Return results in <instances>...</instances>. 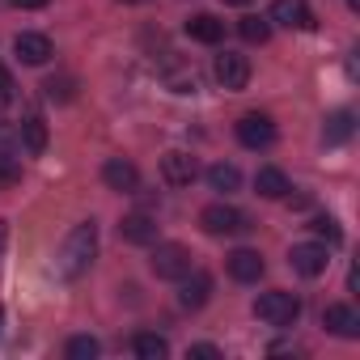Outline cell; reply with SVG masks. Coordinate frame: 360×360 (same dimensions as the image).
I'll return each instance as SVG.
<instances>
[{
  "label": "cell",
  "instance_id": "cb8c5ba5",
  "mask_svg": "<svg viewBox=\"0 0 360 360\" xmlns=\"http://www.w3.org/2000/svg\"><path fill=\"white\" fill-rule=\"evenodd\" d=\"M18 183H22V165L9 153H0V191H13Z\"/></svg>",
  "mask_w": 360,
  "mask_h": 360
},
{
  "label": "cell",
  "instance_id": "5bb4252c",
  "mask_svg": "<svg viewBox=\"0 0 360 360\" xmlns=\"http://www.w3.org/2000/svg\"><path fill=\"white\" fill-rule=\"evenodd\" d=\"M13 51H18L22 64H34V68H39V64L51 60V39H47V34H18V39H13Z\"/></svg>",
  "mask_w": 360,
  "mask_h": 360
},
{
  "label": "cell",
  "instance_id": "e0dca14e",
  "mask_svg": "<svg viewBox=\"0 0 360 360\" xmlns=\"http://www.w3.org/2000/svg\"><path fill=\"white\" fill-rule=\"evenodd\" d=\"M255 191H259L263 200H284V195H288V178H284V169L263 165V169L255 174Z\"/></svg>",
  "mask_w": 360,
  "mask_h": 360
},
{
  "label": "cell",
  "instance_id": "30bf717a",
  "mask_svg": "<svg viewBox=\"0 0 360 360\" xmlns=\"http://www.w3.org/2000/svg\"><path fill=\"white\" fill-rule=\"evenodd\" d=\"M119 238L131 242V246H153V242H157V221H153L148 212H127V217L119 221Z\"/></svg>",
  "mask_w": 360,
  "mask_h": 360
},
{
  "label": "cell",
  "instance_id": "d4e9b609",
  "mask_svg": "<svg viewBox=\"0 0 360 360\" xmlns=\"http://www.w3.org/2000/svg\"><path fill=\"white\" fill-rule=\"evenodd\" d=\"M43 89H47L51 102H68V98H72V77H47Z\"/></svg>",
  "mask_w": 360,
  "mask_h": 360
},
{
  "label": "cell",
  "instance_id": "7402d4cb",
  "mask_svg": "<svg viewBox=\"0 0 360 360\" xmlns=\"http://www.w3.org/2000/svg\"><path fill=\"white\" fill-rule=\"evenodd\" d=\"M347 136H352V110H335L326 119V127H322V140L326 144H343Z\"/></svg>",
  "mask_w": 360,
  "mask_h": 360
},
{
  "label": "cell",
  "instance_id": "5b68a950",
  "mask_svg": "<svg viewBox=\"0 0 360 360\" xmlns=\"http://www.w3.org/2000/svg\"><path fill=\"white\" fill-rule=\"evenodd\" d=\"M212 77H217L221 89H233V94H238V89L250 85V60L238 56V51H221L217 64H212Z\"/></svg>",
  "mask_w": 360,
  "mask_h": 360
},
{
  "label": "cell",
  "instance_id": "9c48e42d",
  "mask_svg": "<svg viewBox=\"0 0 360 360\" xmlns=\"http://www.w3.org/2000/svg\"><path fill=\"white\" fill-rule=\"evenodd\" d=\"M102 183L110 191H119V195H131V191H140V169L131 161H123V157H110L102 165Z\"/></svg>",
  "mask_w": 360,
  "mask_h": 360
},
{
  "label": "cell",
  "instance_id": "603a6c76",
  "mask_svg": "<svg viewBox=\"0 0 360 360\" xmlns=\"http://www.w3.org/2000/svg\"><path fill=\"white\" fill-rule=\"evenodd\" d=\"M98 352H102V343L94 335H72L68 339V360H94Z\"/></svg>",
  "mask_w": 360,
  "mask_h": 360
},
{
  "label": "cell",
  "instance_id": "ba28073f",
  "mask_svg": "<svg viewBox=\"0 0 360 360\" xmlns=\"http://www.w3.org/2000/svg\"><path fill=\"white\" fill-rule=\"evenodd\" d=\"M195 174H200V165H195V157L183 153V148H169V153L161 157V178H165L169 187H191Z\"/></svg>",
  "mask_w": 360,
  "mask_h": 360
},
{
  "label": "cell",
  "instance_id": "f1b7e54d",
  "mask_svg": "<svg viewBox=\"0 0 360 360\" xmlns=\"http://www.w3.org/2000/svg\"><path fill=\"white\" fill-rule=\"evenodd\" d=\"M9 5H13V9H43L47 0H9Z\"/></svg>",
  "mask_w": 360,
  "mask_h": 360
},
{
  "label": "cell",
  "instance_id": "4dcf8cb0",
  "mask_svg": "<svg viewBox=\"0 0 360 360\" xmlns=\"http://www.w3.org/2000/svg\"><path fill=\"white\" fill-rule=\"evenodd\" d=\"M0 246H5V225H0Z\"/></svg>",
  "mask_w": 360,
  "mask_h": 360
},
{
  "label": "cell",
  "instance_id": "8992f818",
  "mask_svg": "<svg viewBox=\"0 0 360 360\" xmlns=\"http://www.w3.org/2000/svg\"><path fill=\"white\" fill-rule=\"evenodd\" d=\"M238 140H242L246 148H271V144H276V123H271V115H259V110L242 115V119H238Z\"/></svg>",
  "mask_w": 360,
  "mask_h": 360
},
{
  "label": "cell",
  "instance_id": "d6986e66",
  "mask_svg": "<svg viewBox=\"0 0 360 360\" xmlns=\"http://www.w3.org/2000/svg\"><path fill=\"white\" fill-rule=\"evenodd\" d=\"M22 144H26L30 153H43V148H47V123H43L39 110H30V115L22 119Z\"/></svg>",
  "mask_w": 360,
  "mask_h": 360
},
{
  "label": "cell",
  "instance_id": "ac0fdd59",
  "mask_svg": "<svg viewBox=\"0 0 360 360\" xmlns=\"http://www.w3.org/2000/svg\"><path fill=\"white\" fill-rule=\"evenodd\" d=\"M208 187H212V191H225V195L238 191V187H242V169L229 165V161H217V165L208 169Z\"/></svg>",
  "mask_w": 360,
  "mask_h": 360
},
{
  "label": "cell",
  "instance_id": "277c9868",
  "mask_svg": "<svg viewBox=\"0 0 360 360\" xmlns=\"http://www.w3.org/2000/svg\"><path fill=\"white\" fill-rule=\"evenodd\" d=\"M200 225H204V233H212V238H233V233L246 229V217H242L233 204H208V208L200 212Z\"/></svg>",
  "mask_w": 360,
  "mask_h": 360
},
{
  "label": "cell",
  "instance_id": "8fae6325",
  "mask_svg": "<svg viewBox=\"0 0 360 360\" xmlns=\"http://www.w3.org/2000/svg\"><path fill=\"white\" fill-rule=\"evenodd\" d=\"M267 22H280V26H288V30H309V26H314V13H309L305 0H276Z\"/></svg>",
  "mask_w": 360,
  "mask_h": 360
},
{
  "label": "cell",
  "instance_id": "4316f807",
  "mask_svg": "<svg viewBox=\"0 0 360 360\" xmlns=\"http://www.w3.org/2000/svg\"><path fill=\"white\" fill-rule=\"evenodd\" d=\"M18 98V85H13V72L9 68H0V106H9Z\"/></svg>",
  "mask_w": 360,
  "mask_h": 360
},
{
  "label": "cell",
  "instance_id": "52a82bcc",
  "mask_svg": "<svg viewBox=\"0 0 360 360\" xmlns=\"http://www.w3.org/2000/svg\"><path fill=\"white\" fill-rule=\"evenodd\" d=\"M326 246H318V242H301V246H292L288 250V267L297 271V276H305V280H318L322 271H326Z\"/></svg>",
  "mask_w": 360,
  "mask_h": 360
},
{
  "label": "cell",
  "instance_id": "4fadbf2b",
  "mask_svg": "<svg viewBox=\"0 0 360 360\" xmlns=\"http://www.w3.org/2000/svg\"><path fill=\"white\" fill-rule=\"evenodd\" d=\"M322 326H326L330 335H339V339H356V335H360V318H356L352 305H326Z\"/></svg>",
  "mask_w": 360,
  "mask_h": 360
},
{
  "label": "cell",
  "instance_id": "2e32d148",
  "mask_svg": "<svg viewBox=\"0 0 360 360\" xmlns=\"http://www.w3.org/2000/svg\"><path fill=\"white\" fill-rule=\"evenodd\" d=\"M187 34H191L195 43H208V47H217V43L225 39V22H217L212 13H195V18H187Z\"/></svg>",
  "mask_w": 360,
  "mask_h": 360
},
{
  "label": "cell",
  "instance_id": "f546056e",
  "mask_svg": "<svg viewBox=\"0 0 360 360\" xmlns=\"http://www.w3.org/2000/svg\"><path fill=\"white\" fill-rule=\"evenodd\" d=\"M225 5H250V0H225Z\"/></svg>",
  "mask_w": 360,
  "mask_h": 360
},
{
  "label": "cell",
  "instance_id": "9a60e30c",
  "mask_svg": "<svg viewBox=\"0 0 360 360\" xmlns=\"http://www.w3.org/2000/svg\"><path fill=\"white\" fill-rule=\"evenodd\" d=\"M178 284H183V292H178V305H183V309H200V305L208 301V292H212V280H208L204 271H195V276L187 271Z\"/></svg>",
  "mask_w": 360,
  "mask_h": 360
},
{
  "label": "cell",
  "instance_id": "484cf974",
  "mask_svg": "<svg viewBox=\"0 0 360 360\" xmlns=\"http://www.w3.org/2000/svg\"><path fill=\"white\" fill-rule=\"evenodd\" d=\"M309 229H314L318 238H326V242H339V238H343V233H339V225H335L330 217H318V221H314Z\"/></svg>",
  "mask_w": 360,
  "mask_h": 360
},
{
  "label": "cell",
  "instance_id": "3957f363",
  "mask_svg": "<svg viewBox=\"0 0 360 360\" xmlns=\"http://www.w3.org/2000/svg\"><path fill=\"white\" fill-rule=\"evenodd\" d=\"M148 267H153L157 280H183V276L191 271V250L178 246V242H161V246L153 250Z\"/></svg>",
  "mask_w": 360,
  "mask_h": 360
},
{
  "label": "cell",
  "instance_id": "6da1fadb",
  "mask_svg": "<svg viewBox=\"0 0 360 360\" xmlns=\"http://www.w3.org/2000/svg\"><path fill=\"white\" fill-rule=\"evenodd\" d=\"M94 255H98V225H94V221H81V225L64 238V250H60V271H64L68 280H77V276H85V271H89Z\"/></svg>",
  "mask_w": 360,
  "mask_h": 360
},
{
  "label": "cell",
  "instance_id": "83f0119b",
  "mask_svg": "<svg viewBox=\"0 0 360 360\" xmlns=\"http://www.w3.org/2000/svg\"><path fill=\"white\" fill-rule=\"evenodd\" d=\"M191 356H195V360H217L221 352H217L212 343H195V347H191Z\"/></svg>",
  "mask_w": 360,
  "mask_h": 360
},
{
  "label": "cell",
  "instance_id": "7c38bea8",
  "mask_svg": "<svg viewBox=\"0 0 360 360\" xmlns=\"http://www.w3.org/2000/svg\"><path fill=\"white\" fill-rule=\"evenodd\" d=\"M225 263H229V276H233L238 284H255V280L263 276V255H259V250H246V246H242V250H233Z\"/></svg>",
  "mask_w": 360,
  "mask_h": 360
},
{
  "label": "cell",
  "instance_id": "44dd1931",
  "mask_svg": "<svg viewBox=\"0 0 360 360\" xmlns=\"http://www.w3.org/2000/svg\"><path fill=\"white\" fill-rule=\"evenodd\" d=\"M238 34H242V39H246L250 47H263V43L271 39V22H267V18H255V13H250V18H242V22H238Z\"/></svg>",
  "mask_w": 360,
  "mask_h": 360
},
{
  "label": "cell",
  "instance_id": "ffe728a7",
  "mask_svg": "<svg viewBox=\"0 0 360 360\" xmlns=\"http://www.w3.org/2000/svg\"><path fill=\"white\" fill-rule=\"evenodd\" d=\"M131 352H136L140 360H165V356H169V343H165L161 335H153V330H140V335L131 339Z\"/></svg>",
  "mask_w": 360,
  "mask_h": 360
},
{
  "label": "cell",
  "instance_id": "1f68e13d",
  "mask_svg": "<svg viewBox=\"0 0 360 360\" xmlns=\"http://www.w3.org/2000/svg\"><path fill=\"white\" fill-rule=\"evenodd\" d=\"M119 5H140V0H119Z\"/></svg>",
  "mask_w": 360,
  "mask_h": 360
},
{
  "label": "cell",
  "instance_id": "7a4b0ae2",
  "mask_svg": "<svg viewBox=\"0 0 360 360\" xmlns=\"http://www.w3.org/2000/svg\"><path fill=\"white\" fill-rule=\"evenodd\" d=\"M255 318L267 322V326H292V322L301 318V301H297L292 292H284V288L263 292V297L255 301Z\"/></svg>",
  "mask_w": 360,
  "mask_h": 360
}]
</instances>
